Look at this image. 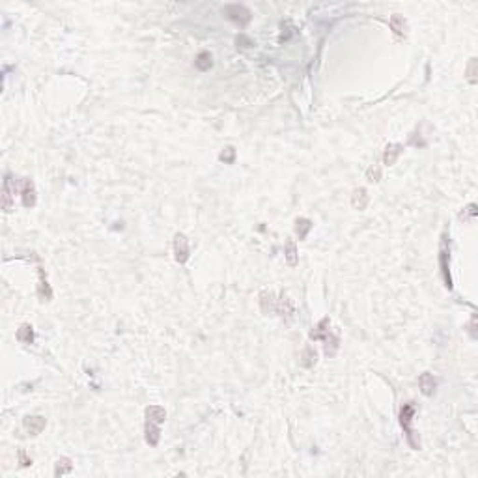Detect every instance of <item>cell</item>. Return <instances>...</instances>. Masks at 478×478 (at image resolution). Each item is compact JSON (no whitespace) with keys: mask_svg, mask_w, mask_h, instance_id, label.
I'll return each instance as SVG.
<instances>
[{"mask_svg":"<svg viewBox=\"0 0 478 478\" xmlns=\"http://www.w3.org/2000/svg\"><path fill=\"white\" fill-rule=\"evenodd\" d=\"M144 431H146V443H148L150 447H155V445L159 443V439H161L159 426H157L155 422L148 421V422H146V428H144Z\"/></svg>","mask_w":478,"mask_h":478,"instance_id":"12","label":"cell"},{"mask_svg":"<svg viewBox=\"0 0 478 478\" xmlns=\"http://www.w3.org/2000/svg\"><path fill=\"white\" fill-rule=\"evenodd\" d=\"M219 159L223 161V163H228V165H232V163H234V159H235V150L232 148V146H228V148H225V150L221 151Z\"/></svg>","mask_w":478,"mask_h":478,"instance_id":"28","label":"cell"},{"mask_svg":"<svg viewBox=\"0 0 478 478\" xmlns=\"http://www.w3.org/2000/svg\"><path fill=\"white\" fill-rule=\"evenodd\" d=\"M310 230H312V221H310V219L301 217V219L295 221V234H297L299 239H307V235H309Z\"/></svg>","mask_w":478,"mask_h":478,"instance_id":"18","label":"cell"},{"mask_svg":"<svg viewBox=\"0 0 478 478\" xmlns=\"http://www.w3.org/2000/svg\"><path fill=\"white\" fill-rule=\"evenodd\" d=\"M366 179H368V181H375V183L381 179V167H379L377 163H374L370 169L366 170Z\"/></svg>","mask_w":478,"mask_h":478,"instance_id":"26","label":"cell"},{"mask_svg":"<svg viewBox=\"0 0 478 478\" xmlns=\"http://www.w3.org/2000/svg\"><path fill=\"white\" fill-rule=\"evenodd\" d=\"M38 297L41 301H51V297H53V290H51V286H49V282H47V279H45V275H43V269H41V267H39Z\"/></svg>","mask_w":478,"mask_h":478,"instance_id":"14","label":"cell"},{"mask_svg":"<svg viewBox=\"0 0 478 478\" xmlns=\"http://www.w3.org/2000/svg\"><path fill=\"white\" fill-rule=\"evenodd\" d=\"M419 385H421V391L424 396H431L433 391H435V379H433V375H431L430 372L421 374V377H419Z\"/></svg>","mask_w":478,"mask_h":478,"instance_id":"13","label":"cell"},{"mask_svg":"<svg viewBox=\"0 0 478 478\" xmlns=\"http://www.w3.org/2000/svg\"><path fill=\"white\" fill-rule=\"evenodd\" d=\"M368 202H370V197H368V191L366 189L359 187L353 191V195H351V206L355 207V209H359V211L366 209Z\"/></svg>","mask_w":478,"mask_h":478,"instance_id":"8","label":"cell"},{"mask_svg":"<svg viewBox=\"0 0 478 478\" xmlns=\"http://www.w3.org/2000/svg\"><path fill=\"white\" fill-rule=\"evenodd\" d=\"M260 307L263 314H271L273 310H277V299L273 291H260Z\"/></svg>","mask_w":478,"mask_h":478,"instance_id":"11","label":"cell"},{"mask_svg":"<svg viewBox=\"0 0 478 478\" xmlns=\"http://www.w3.org/2000/svg\"><path fill=\"white\" fill-rule=\"evenodd\" d=\"M21 197H23V206L25 207H34L36 206V189H34V183L30 179H25L23 181V191H21Z\"/></svg>","mask_w":478,"mask_h":478,"instance_id":"6","label":"cell"},{"mask_svg":"<svg viewBox=\"0 0 478 478\" xmlns=\"http://www.w3.org/2000/svg\"><path fill=\"white\" fill-rule=\"evenodd\" d=\"M15 338L19 340L21 344H32L34 342V329L28 323H23L19 329H17V335Z\"/></svg>","mask_w":478,"mask_h":478,"instance_id":"17","label":"cell"},{"mask_svg":"<svg viewBox=\"0 0 478 478\" xmlns=\"http://www.w3.org/2000/svg\"><path fill=\"white\" fill-rule=\"evenodd\" d=\"M19 459H21V463H23L25 467H28V465H32V459L27 458V452H25V450H19Z\"/></svg>","mask_w":478,"mask_h":478,"instance_id":"30","label":"cell"},{"mask_svg":"<svg viewBox=\"0 0 478 478\" xmlns=\"http://www.w3.org/2000/svg\"><path fill=\"white\" fill-rule=\"evenodd\" d=\"M277 312H279V314L282 316V319H286V321H290V319L293 318L295 309H293V303H291L290 297L282 295L281 299H279V305H277Z\"/></svg>","mask_w":478,"mask_h":478,"instance_id":"10","label":"cell"},{"mask_svg":"<svg viewBox=\"0 0 478 478\" xmlns=\"http://www.w3.org/2000/svg\"><path fill=\"white\" fill-rule=\"evenodd\" d=\"M475 323H477V316H473V318H471V325H469V327H471V337H473V338L477 337V333H475Z\"/></svg>","mask_w":478,"mask_h":478,"instance_id":"31","label":"cell"},{"mask_svg":"<svg viewBox=\"0 0 478 478\" xmlns=\"http://www.w3.org/2000/svg\"><path fill=\"white\" fill-rule=\"evenodd\" d=\"M23 424H25V428H27V431H28L30 435H39L41 431L45 430L47 421L43 417H39V415H34V417H27Z\"/></svg>","mask_w":478,"mask_h":478,"instance_id":"5","label":"cell"},{"mask_svg":"<svg viewBox=\"0 0 478 478\" xmlns=\"http://www.w3.org/2000/svg\"><path fill=\"white\" fill-rule=\"evenodd\" d=\"M415 411H417L415 403H413V402L405 403V405L402 407V411H400V424H402L403 431H405V439H407V443H409V447H411L413 450H419V449H421V439H419L417 431L411 428V422H413V417H415Z\"/></svg>","mask_w":478,"mask_h":478,"instance_id":"1","label":"cell"},{"mask_svg":"<svg viewBox=\"0 0 478 478\" xmlns=\"http://www.w3.org/2000/svg\"><path fill=\"white\" fill-rule=\"evenodd\" d=\"M391 28L394 30V34H398V36H405V30H407V23H405V19H403L402 15L394 13L393 17H391Z\"/></svg>","mask_w":478,"mask_h":478,"instance_id":"20","label":"cell"},{"mask_svg":"<svg viewBox=\"0 0 478 478\" xmlns=\"http://www.w3.org/2000/svg\"><path fill=\"white\" fill-rule=\"evenodd\" d=\"M195 66H197L200 71H207L209 67L213 66V62H211V55H209L207 51H202V53L197 56V60H195Z\"/></svg>","mask_w":478,"mask_h":478,"instance_id":"21","label":"cell"},{"mask_svg":"<svg viewBox=\"0 0 478 478\" xmlns=\"http://www.w3.org/2000/svg\"><path fill=\"white\" fill-rule=\"evenodd\" d=\"M477 204H469L461 213H459V219L463 221V223H467V221H475V217H477Z\"/></svg>","mask_w":478,"mask_h":478,"instance_id":"25","label":"cell"},{"mask_svg":"<svg viewBox=\"0 0 478 478\" xmlns=\"http://www.w3.org/2000/svg\"><path fill=\"white\" fill-rule=\"evenodd\" d=\"M239 43H241V47H253V41L247 38V36H243V34L237 36V45H239Z\"/></svg>","mask_w":478,"mask_h":478,"instance_id":"29","label":"cell"},{"mask_svg":"<svg viewBox=\"0 0 478 478\" xmlns=\"http://www.w3.org/2000/svg\"><path fill=\"white\" fill-rule=\"evenodd\" d=\"M329 318H323L321 321H319L318 325H316V329L310 333V338H314V340H318V338H323L325 337V333L329 331Z\"/></svg>","mask_w":478,"mask_h":478,"instance_id":"24","label":"cell"},{"mask_svg":"<svg viewBox=\"0 0 478 478\" xmlns=\"http://www.w3.org/2000/svg\"><path fill=\"white\" fill-rule=\"evenodd\" d=\"M146 417H148V421L155 422V424H161V422H165V419H167V411L161 405H150L146 409Z\"/></svg>","mask_w":478,"mask_h":478,"instance_id":"16","label":"cell"},{"mask_svg":"<svg viewBox=\"0 0 478 478\" xmlns=\"http://www.w3.org/2000/svg\"><path fill=\"white\" fill-rule=\"evenodd\" d=\"M71 469H73V463H71V459H69V458H60L56 461V467H55V477H62V475H67V473H71Z\"/></svg>","mask_w":478,"mask_h":478,"instance_id":"22","label":"cell"},{"mask_svg":"<svg viewBox=\"0 0 478 478\" xmlns=\"http://www.w3.org/2000/svg\"><path fill=\"white\" fill-rule=\"evenodd\" d=\"M323 342H325V355L333 357L335 353H337L338 346H340V338H338L337 335H333L331 331H327L325 337H323Z\"/></svg>","mask_w":478,"mask_h":478,"instance_id":"15","label":"cell"},{"mask_svg":"<svg viewBox=\"0 0 478 478\" xmlns=\"http://www.w3.org/2000/svg\"><path fill=\"white\" fill-rule=\"evenodd\" d=\"M223 11L226 13L228 19L234 21L235 25H239L241 28L247 27V25L251 23V19H253V15H251L249 8H245L243 4H228V6H225V10Z\"/></svg>","mask_w":478,"mask_h":478,"instance_id":"3","label":"cell"},{"mask_svg":"<svg viewBox=\"0 0 478 478\" xmlns=\"http://www.w3.org/2000/svg\"><path fill=\"white\" fill-rule=\"evenodd\" d=\"M439 267H441V275H443V281H445V286H447L449 290H452V277H450V249H449V239H447V235H443V241H441Z\"/></svg>","mask_w":478,"mask_h":478,"instance_id":"2","label":"cell"},{"mask_svg":"<svg viewBox=\"0 0 478 478\" xmlns=\"http://www.w3.org/2000/svg\"><path fill=\"white\" fill-rule=\"evenodd\" d=\"M284 256H286V263H288L290 267H295V265H297V262H299L297 245H295V241H293L291 237H288V239H286V245H284Z\"/></svg>","mask_w":478,"mask_h":478,"instance_id":"9","label":"cell"},{"mask_svg":"<svg viewBox=\"0 0 478 478\" xmlns=\"http://www.w3.org/2000/svg\"><path fill=\"white\" fill-rule=\"evenodd\" d=\"M402 151H403L402 144H389V146L385 148V153H383V165L393 167L394 163L398 161V157L402 155Z\"/></svg>","mask_w":478,"mask_h":478,"instance_id":"7","label":"cell"},{"mask_svg":"<svg viewBox=\"0 0 478 478\" xmlns=\"http://www.w3.org/2000/svg\"><path fill=\"white\" fill-rule=\"evenodd\" d=\"M301 365L305 366V368H310V366L316 365V351H314V347L312 346L305 347V351H303V355H301Z\"/></svg>","mask_w":478,"mask_h":478,"instance_id":"23","label":"cell"},{"mask_svg":"<svg viewBox=\"0 0 478 478\" xmlns=\"http://www.w3.org/2000/svg\"><path fill=\"white\" fill-rule=\"evenodd\" d=\"M189 253H191V251H189L187 235L178 232V234L174 235V258H176V262L185 263L189 260V256H191Z\"/></svg>","mask_w":478,"mask_h":478,"instance_id":"4","label":"cell"},{"mask_svg":"<svg viewBox=\"0 0 478 478\" xmlns=\"http://www.w3.org/2000/svg\"><path fill=\"white\" fill-rule=\"evenodd\" d=\"M467 81L471 84H477V58H471L467 66Z\"/></svg>","mask_w":478,"mask_h":478,"instance_id":"27","label":"cell"},{"mask_svg":"<svg viewBox=\"0 0 478 478\" xmlns=\"http://www.w3.org/2000/svg\"><path fill=\"white\" fill-rule=\"evenodd\" d=\"M11 179H4V189H2V207L4 211H11Z\"/></svg>","mask_w":478,"mask_h":478,"instance_id":"19","label":"cell"}]
</instances>
